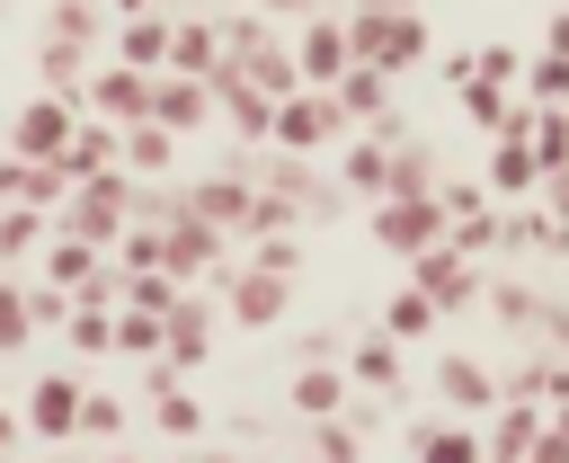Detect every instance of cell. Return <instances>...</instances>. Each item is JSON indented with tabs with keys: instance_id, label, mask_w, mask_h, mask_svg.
<instances>
[{
	"instance_id": "obj_1",
	"label": "cell",
	"mask_w": 569,
	"mask_h": 463,
	"mask_svg": "<svg viewBox=\"0 0 569 463\" xmlns=\"http://www.w3.org/2000/svg\"><path fill=\"white\" fill-rule=\"evenodd\" d=\"M338 36H347V62H373L382 80L427 62V9H347Z\"/></svg>"
},
{
	"instance_id": "obj_2",
	"label": "cell",
	"mask_w": 569,
	"mask_h": 463,
	"mask_svg": "<svg viewBox=\"0 0 569 463\" xmlns=\"http://www.w3.org/2000/svg\"><path fill=\"white\" fill-rule=\"evenodd\" d=\"M124 214H133V178H124V169H98V178H71V187H62V205H53L44 223H53V232H71V240H89V249H116Z\"/></svg>"
},
{
	"instance_id": "obj_3",
	"label": "cell",
	"mask_w": 569,
	"mask_h": 463,
	"mask_svg": "<svg viewBox=\"0 0 569 463\" xmlns=\"http://www.w3.org/2000/svg\"><path fill=\"white\" fill-rule=\"evenodd\" d=\"M329 134H347V116L329 107V89H284V98L267 107V142H276L284 160H302V151H320Z\"/></svg>"
},
{
	"instance_id": "obj_4",
	"label": "cell",
	"mask_w": 569,
	"mask_h": 463,
	"mask_svg": "<svg viewBox=\"0 0 569 463\" xmlns=\"http://www.w3.org/2000/svg\"><path fill=\"white\" fill-rule=\"evenodd\" d=\"M160 267H169L178 285H204V276L222 285V232H213L204 214H187V205H178V214L160 223Z\"/></svg>"
},
{
	"instance_id": "obj_5",
	"label": "cell",
	"mask_w": 569,
	"mask_h": 463,
	"mask_svg": "<svg viewBox=\"0 0 569 463\" xmlns=\"http://www.w3.org/2000/svg\"><path fill=\"white\" fill-rule=\"evenodd\" d=\"M409 285L436 312H462V303H480V258H462L453 240H427V249H409Z\"/></svg>"
},
{
	"instance_id": "obj_6",
	"label": "cell",
	"mask_w": 569,
	"mask_h": 463,
	"mask_svg": "<svg viewBox=\"0 0 569 463\" xmlns=\"http://www.w3.org/2000/svg\"><path fill=\"white\" fill-rule=\"evenodd\" d=\"M373 214V240L391 249V258H409V249H427V240H445V205L436 196H365Z\"/></svg>"
},
{
	"instance_id": "obj_7",
	"label": "cell",
	"mask_w": 569,
	"mask_h": 463,
	"mask_svg": "<svg viewBox=\"0 0 569 463\" xmlns=\"http://www.w3.org/2000/svg\"><path fill=\"white\" fill-rule=\"evenodd\" d=\"M160 356H169L178 374H196V365H213V294H196V285H178V303L160 312Z\"/></svg>"
},
{
	"instance_id": "obj_8",
	"label": "cell",
	"mask_w": 569,
	"mask_h": 463,
	"mask_svg": "<svg viewBox=\"0 0 569 463\" xmlns=\"http://www.w3.org/2000/svg\"><path fill=\"white\" fill-rule=\"evenodd\" d=\"M213 294H222V312H231L240 329H276V321L293 312V276H267V267H231Z\"/></svg>"
},
{
	"instance_id": "obj_9",
	"label": "cell",
	"mask_w": 569,
	"mask_h": 463,
	"mask_svg": "<svg viewBox=\"0 0 569 463\" xmlns=\"http://www.w3.org/2000/svg\"><path fill=\"white\" fill-rule=\"evenodd\" d=\"M80 392H89V383H80V374H62V365H53V374H36V392L18 401V436H44V445H71V418H80Z\"/></svg>"
},
{
	"instance_id": "obj_10",
	"label": "cell",
	"mask_w": 569,
	"mask_h": 463,
	"mask_svg": "<svg viewBox=\"0 0 569 463\" xmlns=\"http://www.w3.org/2000/svg\"><path fill=\"white\" fill-rule=\"evenodd\" d=\"M142 116L169 125V134H204V125H213V89L187 80V71H151V80H142Z\"/></svg>"
},
{
	"instance_id": "obj_11",
	"label": "cell",
	"mask_w": 569,
	"mask_h": 463,
	"mask_svg": "<svg viewBox=\"0 0 569 463\" xmlns=\"http://www.w3.org/2000/svg\"><path fill=\"white\" fill-rule=\"evenodd\" d=\"M71 125H80V98H27L18 107V125H9V160H53L62 142H71Z\"/></svg>"
},
{
	"instance_id": "obj_12",
	"label": "cell",
	"mask_w": 569,
	"mask_h": 463,
	"mask_svg": "<svg viewBox=\"0 0 569 463\" xmlns=\"http://www.w3.org/2000/svg\"><path fill=\"white\" fill-rule=\"evenodd\" d=\"M142 80L151 71H124V62H98L80 80V116H107V125H133L142 116Z\"/></svg>"
},
{
	"instance_id": "obj_13",
	"label": "cell",
	"mask_w": 569,
	"mask_h": 463,
	"mask_svg": "<svg viewBox=\"0 0 569 463\" xmlns=\"http://www.w3.org/2000/svg\"><path fill=\"white\" fill-rule=\"evenodd\" d=\"M293 71H302V89H329L338 71H347V36H338V18H302V36H293Z\"/></svg>"
},
{
	"instance_id": "obj_14",
	"label": "cell",
	"mask_w": 569,
	"mask_h": 463,
	"mask_svg": "<svg viewBox=\"0 0 569 463\" xmlns=\"http://www.w3.org/2000/svg\"><path fill=\"white\" fill-rule=\"evenodd\" d=\"M169 160H178V134L169 125H151V116L116 125V169L124 178H169Z\"/></svg>"
},
{
	"instance_id": "obj_15",
	"label": "cell",
	"mask_w": 569,
	"mask_h": 463,
	"mask_svg": "<svg viewBox=\"0 0 569 463\" xmlns=\"http://www.w3.org/2000/svg\"><path fill=\"white\" fill-rule=\"evenodd\" d=\"M489 410H498V427L480 436V454L525 463V454H533V436H542V401H533V392H507V401H489Z\"/></svg>"
},
{
	"instance_id": "obj_16",
	"label": "cell",
	"mask_w": 569,
	"mask_h": 463,
	"mask_svg": "<svg viewBox=\"0 0 569 463\" xmlns=\"http://www.w3.org/2000/svg\"><path fill=\"white\" fill-rule=\"evenodd\" d=\"M329 107H338L347 125H382V116H391V80H382L373 62H347V71L329 80Z\"/></svg>"
},
{
	"instance_id": "obj_17",
	"label": "cell",
	"mask_w": 569,
	"mask_h": 463,
	"mask_svg": "<svg viewBox=\"0 0 569 463\" xmlns=\"http://www.w3.org/2000/svg\"><path fill=\"white\" fill-rule=\"evenodd\" d=\"M533 178H542V169H533L525 134H489V178H480V187H489V205H525V196H533Z\"/></svg>"
},
{
	"instance_id": "obj_18",
	"label": "cell",
	"mask_w": 569,
	"mask_h": 463,
	"mask_svg": "<svg viewBox=\"0 0 569 463\" xmlns=\"http://www.w3.org/2000/svg\"><path fill=\"white\" fill-rule=\"evenodd\" d=\"M249 196H258L249 178H196L178 205H187V214H204L213 232H249Z\"/></svg>"
},
{
	"instance_id": "obj_19",
	"label": "cell",
	"mask_w": 569,
	"mask_h": 463,
	"mask_svg": "<svg viewBox=\"0 0 569 463\" xmlns=\"http://www.w3.org/2000/svg\"><path fill=\"white\" fill-rule=\"evenodd\" d=\"M160 71H187V80H213L222 53H213V27L204 18H169V62Z\"/></svg>"
},
{
	"instance_id": "obj_20",
	"label": "cell",
	"mask_w": 569,
	"mask_h": 463,
	"mask_svg": "<svg viewBox=\"0 0 569 463\" xmlns=\"http://www.w3.org/2000/svg\"><path fill=\"white\" fill-rule=\"evenodd\" d=\"M284 401H293L302 418H338V410H347V374H338L329 356H311V365L293 374V392H284Z\"/></svg>"
},
{
	"instance_id": "obj_21",
	"label": "cell",
	"mask_w": 569,
	"mask_h": 463,
	"mask_svg": "<svg viewBox=\"0 0 569 463\" xmlns=\"http://www.w3.org/2000/svg\"><path fill=\"white\" fill-rule=\"evenodd\" d=\"M116 62H124V71H160V62H169V18H151V9L124 18V27H116Z\"/></svg>"
},
{
	"instance_id": "obj_22",
	"label": "cell",
	"mask_w": 569,
	"mask_h": 463,
	"mask_svg": "<svg viewBox=\"0 0 569 463\" xmlns=\"http://www.w3.org/2000/svg\"><path fill=\"white\" fill-rule=\"evenodd\" d=\"M80 80H89V53L62 45V36H44V45H36V89H44V98H80Z\"/></svg>"
},
{
	"instance_id": "obj_23",
	"label": "cell",
	"mask_w": 569,
	"mask_h": 463,
	"mask_svg": "<svg viewBox=\"0 0 569 463\" xmlns=\"http://www.w3.org/2000/svg\"><path fill=\"white\" fill-rule=\"evenodd\" d=\"M98 267H107V249H89V240H71V232H44V285L80 294V276H98Z\"/></svg>"
},
{
	"instance_id": "obj_24",
	"label": "cell",
	"mask_w": 569,
	"mask_h": 463,
	"mask_svg": "<svg viewBox=\"0 0 569 463\" xmlns=\"http://www.w3.org/2000/svg\"><path fill=\"white\" fill-rule=\"evenodd\" d=\"M409 454L418 463H480V436L462 418H427V427H409Z\"/></svg>"
},
{
	"instance_id": "obj_25",
	"label": "cell",
	"mask_w": 569,
	"mask_h": 463,
	"mask_svg": "<svg viewBox=\"0 0 569 463\" xmlns=\"http://www.w3.org/2000/svg\"><path fill=\"white\" fill-rule=\"evenodd\" d=\"M436 392H445L453 410H489V401H498V383L480 374V356H436Z\"/></svg>"
},
{
	"instance_id": "obj_26",
	"label": "cell",
	"mask_w": 569,
	"mask_h": 463,
	"mask_svg": "<svg viewBox=\"0 0 569 463\" xmlns=\"http://www.w3.org/2000/svg\"><path fill=\"white\" fill-rule=\"evenodd\" d=\"M44 36L98 53V45H107V9H98V0H53V9H44Z\"/></svg>"
},
{
	"instance_id": "obj_27",
	"label": "cell",
	"mask_w": 569,
	"mask_h": 463,
	"mask_svg": "<svg viewBox=\"0 0 569 463\" xmlns=\"http://www.w3.org/2000/svg\"><path fill=\"white\" fill-rule=\"evenodd\" d=\"M516 98H525V107H569V53H525Z\"/></svg>"
},
{
	"instance_id": "obj_28",
	"label": "cell",
	"mask_w": 569,
	"mask_h": 463,
	"mask_svg": "<svg viewBox=\"0 0 569 463\" xmlns=\"http://www.w3.org/2000/svg\"><path fill=\"white\" fill-rule=\"evenodd\" d=\"M525 151H533V169H569V107H533L525 116Z\"/></svg>"
},
{
	"instance_id": "obj_29",
	"label": "cell",
	"mask_w": 569,
	"mask_h": 463,
	"mask_svg": "<svg viewBox=\"0 0 569 463\" xmlns=\"http://www.w3.org/2000/svg\"><path fill=\"white\" fill-rule=\"evenodd\" d=\"M436 321H445V312H436L418 285H400V294H391V312H382V338H400V347H409V338H436Z\"/></svg>"
},
{
	"instance_id": "obj_30",
	"label": "cell",
	"mask_w": 569,
	"mask_h": 463,
	"mask_svg": "<svg viewBox=\"0 0 569 463\" xmlns=\"http://www.w3.org/2000/svg\"><path fill=\"white\" fill-rule=\"evenodd\" d=\"M107 347H116V356H160V312L116 303V312H107Z\"/></svg>"
},
{
	"instance_id": "obj_31",
	"label": "cell",
	"mask_w": 569,
	"mask_h": 463,
	"mask_svg": "<svg viewBox=\"0 0 569 463\" xmlns=\"http://www.w3.org/2000/svg\"><path fill=\"white\" fill-rule=\"evenodd\" d=\"M44 232H53V223H44L36 205H0V267L36 258V249H44Z\"/></svg>"
},
{
	"instance_id": "obj_32",
	"label": "cell",
	"mask_w": 569,
	"mask_h": 463,
	"mask_svg": "<svg viewBox=\"0 0 569 463\" xmlns=\"http://www.w3.org/2000/svg\"><path fill=\"white\" fill-rule=\"evenodd\" d=\"M124 285H116V303H133V312H169L178 303V276L169 267H116Z\"/></svg>"
},
{
	"instance_id": "obj_33",
	"label": "cell",
	"mask_w": 569,
	"mask_h": 463,
	"mask_svg": "<svg viewBox=\"0 0 569 463\" xmlns=\"http://www.w3.org/2000/svg\"><path fill=\"white\" fill-rule=\"evenodd\" d=\"M356 383H365V392H391V383H400V338H365V347H356Z\"/></svg>"
},
{
	"instance_id": "obj_34",
	"label": "cell",
	"mask_w": 569,
	"mask_h": 463,
	"mask_svg": "<svg viewBox=\"0 0 569 463\" xmlns=\"http://www.w3.org/2000/svg\"><path fill=\"white\" fill-rule=\"evenodd\" d=\"M151 401H160V410H151V418H160V427H169V436H204V401H196V392H187V383H169V392H151Z\"/></svg>"
},
{
	"instance_id": "obj_35",
	"label": "cell",
	"mask_w": 569,
	"mask_h": 463,
	"mask_svg": "<svg viewBox=\"0 0 569 463\" xmlns=\"http://www.w3.org/2000/svg\"><path fill=\"white\" fill-rule=\"evenodd\" d=\"M124 427V401L116 392H80V418H71V436H116Z\"/></svg>"
},
{
	"instance_id": "obj_36",
	"label": "cell",
	"mask_w": 569,
	"mask_h": 463,
	"mask_svg": "<svg viewBox=\"0 0 569 463\" xmlns=\"http://www.w3.org/2000/svg\"><path fill=\"white\" fill-rule=\"evenodd\" d=\"M27 338H36L27 294H18V276H0V356H9V347H27Z\"/></svg>"
},
{
	"instance_id": "obj_37",
	"label": "cell",
	"mask_w": 569,
	"mask_h": 463,
	"mask_svg": "<svg viewBox=\"0 0 569 463\" xmlns=\"http://www.w3.org/2000/svg\"><path fill=\"white\" fill-rule=\"evenodd\" d=\"M471 71H480V80H498V89H516V71H525V53H516V45L498 36V45H471Z\"/></svg>"
},
{
	"instance_id": "obj_38",
	"label": "cell",
	"mask_w": 569,
	"mask_h": 463,
	"mask_svg": "<svg viewBox=\"0 0 569 463\" xmlns=\"http://www.w3.org/2000/svg\"><path fill=\"white\" fill-rule=\"evenodd\" d=\"M249 267H267V276H302V240L293 232H258V258Z\"/></svg>"
},
{
	"instance_id": "obj_39",
	"label": "cell",
	"mask_w": 569,
	"mask_h": 463,
	"mask_svg": "<svg viewBox=\"0 0 569 463\" xmlns=\"http://www.w3.org/2000/svg\"><path fill=\"white\" fill-rule=\"evenodd\" d=\"M356 454H365V418H356V427H347V410L320 418V463H356Z\"/></svg>"
},
{
	"instance_id": "obj_40",
	"label": "cell",
	"mask_w": 569,
	"mask_h": 463,
	"mask_svg": "<svg viewBox=\"0 0 569 463\" xmlns=\"http://www.w3.org/2000/svg\"><path fill=\"white\" fill-rule=\"evenodd\" d=\"M18 294H27V321H36V329H53V321L71 312V294H62V285H27V276H18Z\"/></svg>"
},
{
	"instance_id": "obj_41",
	"label": "cell",
	"mask_w": 569,
	"mask_h": 463,
	"mask_svg": "<svg viewBox=\"0 0 569 463\" xmlns=\"http://www.w3.org/2000/svg\"><path fill=\"white\" fill-rule=\"evenodd\" d=\"M436 205H445V223H453V214H480V205H489V187H480V178H462V187H436Z\"/></svg>"
},
{
	"instance_id": "obj_42",
	"label": "cell",
	"mask_w": 569,
	"mask_h": 463,
	"mask_svg": "<svg viewBox=\"0 0 569 463\" xmlns=\"http://www.w3.org/2000/svg\"><path fill=\"white\" fill-rule=\"evenodd\" d=\"M480 294H489V285H480ZM489 303H498V321H533V294H525V285H498Z\"/></svg>"
},
{
	"instance_id": "obj_43",
	"label": "cell",
	"mask_w": 569,
	"mask_h": 463,
	"mask_svg": "<svg viewBox=\"0 0 569 463\" xmlns=\"http://www.w3.org/2000/svg\"><path fill=\"white\" fill-rule=\"evenodd\" d=\"M18 196H27V160H9V151H0V205H18Z\"/></svg>"
},
{
	"instance_id": "obj_44",
	"label": "cell",
	"mask_w": 569,
	"mask_h": 463,
	"mask_svg": "<svg viewBox=\"0 0 569 463\" xmlns=\"http://www.w3.org/2000/svg\"><path fill=\"white\" fill-rule=\"evenodd\" d=\"M258 18H267V27H284V18L302 27V18H311V0H258Z\"/></svg>"
},
{
	"instance_id": "obj_45",
	"label": "cell",
	"mask_w": 569,
	"mask_h": 463,
	"mask_svg": "<svg viewBox=\"0 0 569 463\" xmlns=\"http://www.w3.org/2000/svg\"><path fill=\"white\" fill-rule=\"evenodd\" d=\"M542 53H569V9H551V27H542Z\"/></svg>"
},
{
	"instance_id": "obj_46",
	"label": "cell",
	"mask_w": 569,
	"mask_h": 463,
	"mask_svg": "<svg viewBox=\"0 0 569 463\" xmlns=\"http://www.w3.org/2000/svg\"><path fill=\"white\" fill-rule=\"evenodd\" d=\"M9 445H18V410H0V454H9Z\"/></svg>"
},
{
	"instance_id": "obj_47",
	"label": "cell",
	"mask_w": 569,
	"mask_h": 463,
	"mask_svg": "<svg viewBox=\"0 0 569 463\" xmlns=\"http://www.w3.org/2000/svg\"><path fill=\"white\" fill-rule=\"evenodd\" d=\"M107 9H116V18H142V9H151V0H107Z\"/></svg>"
},
{
	"instance_id": "obj_48",
	"label": "cell",
	"mask_w": 569,
	"mask_h": 463,
	"mask_svg": "<svg viewBox=\"0 0 569 463\" xmlns=\"http://www.w3.org/2000/svg\"><path fill=\"white\" fill-rule=\"evenodd\" d=\"M356 9H418V0H356Z\"/></svg>"
},
{
	"instance_id": "obj_49",
	"label": "cell",
	"mask_w": 569,
	"mask_h": 463,
	"mask_svg": "<svg viewBox=\"0 0 569 463\" xmlns=\"http://www.w3.org/2000/svg\"><path fill=\"white\" fill-rule=\"evenodd\" d=\"M204 463H240V454H204Z\"/></svg>"
},
{
	"instance_id": "obj_50",
	"label": "cell",
	"mask_w": 569,
	"mask_h": 463,
	"mask_svg": "<svg viewBox=\"0 0 569 463\" xmlns=\"http://www.w3.org/2000/svg\"><path fill=\"white\" fill-rule=\"evenodd\" d=\"M107 463H133V454H107Z\"/></svg>"
},
{
	"instance_id": "obj_51",
	"label": "cell",
	"mask_w": 569,
	"mask_h": 463,
	"mask_svg": "<svg viewBox=\"0 0 569 463\" xmlns=\"http://www.w3.org/2000/svg\"><path fill=\"white\" fill-rule=\"evenodd\" d=\"M311 9H320V0H311Z\"/></svg>"
}]
</instances>
